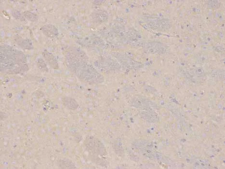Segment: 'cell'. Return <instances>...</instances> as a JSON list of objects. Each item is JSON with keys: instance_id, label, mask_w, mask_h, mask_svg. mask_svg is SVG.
<instances>
[{"instance_id": "obj_9", "label": "cell", "mask_w": 225, "mask_h": 169, "mask_svg": "<svg viewBox=\"0 0 225 169\" xmlns=\"http://www.w3.org/2000/svg\"><path fill=\"white\" fill-rule=\"evenodd\" d=\"M13 16H14L16 18H17L18 20H21L23 19V17L18 11H14L13 13Z\"/></svg>"}, {"instance_id": "obj_1", "label": "cell", "mask_w": 225, "mask_h": 169, "mask_svg": "<svg viewBox=\"0 0 225 169\" xmlns=\"http://www.w3.org/2000/svg\"><path fill=\"white\" fill-rule=\"evenodd\" d=\"M1 72L8 74L22 73L29 69L25 56L10 46L1 47Z\"/></svg>"}, {"instance_id": "obj_6", "label": "cell", "mask_w": 225, "mask_h": 169, "mask_svg": "<svg viewBox=\"0 0 225 169\" xmlns=\"http://www.w3.org/2000/svg\"><path fill=\"white\" fill-rule=\"evenodd\" d=\"M25 17L27 18L28 20H30L31 21H35L37 20V17L36 15L34 14L33 13L29 12V11H25L24 13Z\"/></svg>"}, {"instance_id": "obj_2", "label": "cell", "mask_w": 225, "mask_h": 169, "mask_svg": "<svg viewBox=\"0 0 225 169\" xmlns=\"http://www.w3.org/2000/svg\"><path fill=\"white\" fill-rule=\"evenodd\" d=\"M70 67L73 68L75 74H76L79 78L85 79L86 81L98 82L101 81V75H100L94 68H92L90 65L86 63L80 62L77 61L76 62L71 63Z\"/></svg>"}, {"instance_id": "obj_4", "label": "cell", "mask_w": 225, "mask_h": 169, "mask_svg": "<svg viewBox=\"0 0 225 169\" xmlns=\"http://www.w3.org/2000/svg\"><path fill=\"white\" fill-rule=\"evenodd\" d=\"M43 56L51 67L54 69L57 68L58 67L57 61L51 53L47 51H44L43 52Z\"/></svg>"}, {"instance_id": "obj_3", "label": "cell", "mask_w": 225, "mask_h": 169, "mask_svg": "<svg viewBox=\"0 0 225 169\" xmlns=\"http://www.w3.org/2000/svg\"><path fill=\"white\" fill-rule=\"evenodd\" d=\"M41 30L43 33L48 37L53 38L58 35L57 29L53 25H45L42 27Z\"/></svg>"}, {"instance_id": "obj_8", "label": "cell", "mask_w": 225, "mask_h": 169, "mask_svg": "<svg viewBox=\"0 0 225 169\" xmlns=\"http://www.w3.org/2000/svg\"><path fill=\"white\" fill-rule=\"evenodd\" d=\"M219 4L218 3V1H209V5L210 7H213V8H216L217 7H218V4Z\"/></svg>"}, {"instance_id": "obj_5", "label": "cell", "mask_w": 225, "mask_h": 169, "mask_svg": "<svg viewBox=\"0 0 225 169\" xmlns=\"http://www.w3.org/2000/svg\"><path fill=\"white\" fill-rule=\"evenodd\" d=\"M18 44L20 47L24 49H30L33 48V44L29 39L20 40V41L18 42Z\"/></svg>"}, {"instance_id": "obj_7", "label": "cell", "mask_w": 225, "mask_h": 169, "mask_svg": "<svg viewBox=\"0 0 225 169\" xmlns=\"http://www.w3.org/2000/svg\"><path fill=\"white\" fill-rule=\"evenodd\" d=\"M37 65L40 70L43 71H47V68L46 65L45 64L44 61H43L41 59H39L37 61Z\"/></svg>"}]
</instances>
